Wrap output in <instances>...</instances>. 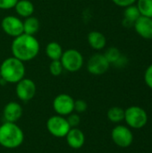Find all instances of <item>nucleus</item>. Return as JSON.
<instances>
[{
	"label": "nucleus",
	"mask_w": 152,
	"mask_h": 153,
	"mask_svg": "<svg viewBox=\"0 0 152 153\" xmlns=\"http://www.w3.org/2000/svg\"><path fill=\"white\" fill-rule=\"evenodd\" d=\"M40 45L33 35L22 33L13 38L11 45L13 56L24 62L33 60L39 53Z\"/></svg>",
	"instance_id": "nucleus-1"
},
{
	"label": "nucleus",
	"mask_w": 152,
	"mask_h": 153,
	"mask_svg": "<svg viewBox=\"0 0 152 153\" xmlns=\"http://www.w3.org/2000/svg\"><path fill=\"white\" fill-rule=\"evenodd\" d=\"M24 141V133L16 123L4 122L0 126V145L13 150L20 147Z\"/></svg>",
	"instance_id": "nucleus-2"
},
{
	"label": "nucleus",
	"mask_w": 152,
	"mask_h": 153,
	"mask_svg": "<svg viewBox=\"0 0 152 153\" xmlns=\"http://www.w3.org/2000/svg\"><path fill=\"white\" fill-rule=\"evenodd\" d=\"M24 63L14 56L7 57L0 65L1 78L7 83H17L25 76Z\"/></svg>",
	"instance_id": "nucleus-3"
},
{
	"label": "nucleus",
	"mask_w": 152,
	"mask_h": 153,
	"mask_svg": "<svg viewBox=\"0 0 152 153\" xmlns=\"http://www.w3.org/2000/svg\"><path fill=\"white\" fill-rule=\"evenodd\" d=\"M128 127L133 129L143 128L148 123L146 110L139 106H131L125 109V119Z\"/></svg>",
	"instance_id": "nucleus-4"
},
{
	"label": "nucleus",
	"mask_w": 152,
	"mask_h": 153,
	"mask_svg": "<svg viewBox=\"0 0 152 153\" xmlns=\"http://www.w3.org/2000/svg\"><path fill=\"white\" fill-rule=\"evenodd\" d=\"M64 70L69 73L78 72L84 64V58L82 53L74 48H69L63 52V55L60 58Z\"/></svg>",
	"instance_id": "nucleus-5"
},
{
	"label": "nucleus",
	"mask_w": 152,
	"mask_h": 153,
	"mask_svg": "<svg viewBox=\"0 0 152 153\" xmlns=\"http://www.w3.org/2000/svg\"><path fill=\"white\" fill-rule=\"evenodd\" d=\"M47 129L48 133L56 138H65L71 129L66 117L59 115L50 117L47 121Z\"/></svg>",
	"instance_id": "nucleus-6"
},
{
	"label": "nucleus",
	"mask_w": 152,
	"mask_h": 153,
	"mask_svg": "<svg viewBox=\"0 0 152 153\" xmlns=\"http://www.w3.org/2000/svg\"><path fill=\"white\" fill-rule=\"evenodd\" d=\"M111 138L116 146L120 148H128L133 142V134L130 127L119 125L112 129Z\"/></svg>",
	"instance_id": "nucleus-7"
},
{
	"label": "nucleus",
	"mask_w": 152,
	"mask_h": 153,
	"mask_svg": "<svg viewBox=\"0 0 152 153\" xmlns=\"http://www.w3.org/2000/svg\"><path fill=\"white\" fill-rule=\"evenodd\" d=\"M52 106L56 115L67 117L73 112L74 100L69 94L61 93L54 99Z\"/></svg>",
	"instance_id": "nucleus-8"
},
{
	"label": "nucleus",
	"mask_w": 152,
	"mask_h": 153,
	"mask_svg": "<svg viewBox=\"0 0 152 153\" xmlns=\"http://www.w3.org/2000/svg\"><path fill=\"white\" fill-rule=\"evenodd\" d=\"M37 92V86L35 82L29 78H23L16 83L15 93L17 98L23 101L27 102L31 100Z\"/></svg>",
	"instance_id": "nucleus-9"
},
{
	"label": "nucleus",
	"mask_w": 152,
	"mask_h": 153,
	"mask_svg": "<svg viewBox=\"0 0 152 153\" xmlns=\"http://www.w3.org/2000/svg\"><path fill=\"white\" fill-rule=\"evenodd\" d=\"M109 67V62L107 60L104 54L100 53L92 55L87 63V70L90 74L93 75H102L108 71Z\"/></svg>",
	"instance_id": "nucleus-10"
},
{
	"label": "nucleus",
	"mask_w": 152,
	"mask_h": 153,
	"mask_svg": "<svg viewBox=\"0 0 152 153\" xmlns=\"http://www.w3.org/2000/svg\"><path fill=\"white\" fill-rule=\"evenodd\" d=\"M1 28L5 34L15 38L23 33V22L17 16L7 15L3 18Z\"/></svg>",
	"instance_id": "nucleus-11"
},
{
	"label": "nucleus",
	"mask_w": 152,
	"mask_h": 153,
	"mask_svg": "<svg viewBox=\"0 0 152 153\" xmlns=\"http://www.w3.org/2000/svg\"><path fill=\"white\" fill-rule=\"evenodd\" d=\"M23 109L20 103L16 101L8 102L3 110V117L4 118V122L16 123L22 117Z\"/></svg>",
	"instance_id": "nucleus-12"
},
{
	"label": "nucleus",
	"mask_w": 152,
	"mask_h": 153,
	"mask_svg": "<svg viewBox=\"0 0 152 153\" xmlns=\"http://www.w3.org/2000/svg\"><path fill=\"white\" fill-rule=\"evenodd\" d=\"M136 33L144 39H152V18L141 15L133 24Z\"/></svg>",
	"instance_id": "nucleus-13"
},
{
	"label": "nucleus",
	"mask_w": 152,
	"mask_h": 153,
	"mask_svg": "<svg viewBox=\"0 0 152 153\" xmlns=\"http://www.w3.org/2000/svg\"><path fill=\"white\" fill-rule=\"evenodd\" d=\"M65 138L68 146L73 150L81 149L85 143V135L78 127L71 128Z\"/></svg>",
	"instance_id": "nucleus-14"
},
{
	"label": "nucleus",
	"mask_w": 152,
	"mask_h": 153,
	"mask_svg": "<svg viewBox=\"0 0 152 153\" xmlns=\"http://www.w3.org/2000/svg\"><path fill=\"white\" fill-rule=\"evenodd\" d=\"M87 40L91 48L95 50H102L107 46L106 36L98 30H92L89 32L87 36Z\"/></svg>",
	"instance_id": "nucleus-15"
},
{
	"label": "nucleus",
	"mask_w": 152,
	"mask_h": 153,
	"mask_svg": "<svg viewBox=\"0 0 152 153\" xmlns=\"http://www.w3.org/2000/svg\"><path fill=\"white\" fill-rule=\"evenodd\" d=\"M16 13L22 18H28L32 16L35 8L34 4L30 0H18L14 6Z\"/></svg>",
	"instance_id": "nucleus-16"
},
{
	"label": "nucleus",
	"mask_w": 152,
	"mask_h": 153,
	"mask_svg": "<svg viewBox=\"0 0 152 153\" xmlns=\"http://www.w3.org/2000/svg\"><path fill=\"white\" fill-rule=\"evenodd\" d=\"M45 52L47 56L52 61V60H60L64 51L61 45L58 42L51 41L47 43V45L46 46Z\"/></svg>",
	"instance_id": "nucleus-17"
},
{
	"label": "nucleus",
	"mask_w": 152,
	"mask_h": 153,
	"mask_svg": "<svg viewBox=\"0 0 152 153\" xmlns=\"http://www.w3.org/2000/svg\"><path fill=\"white\" fill-rule=\"evenodd\" d=\"M39 29V22L34 16L25 18L23 21V33L29 35H35Z\"/></svg>",
	"instance_id": "nucleus-18"
},
{
	"label": "nucleus",
	"mask_w": 152,
	"mask_h": 153,
	"mask_svg": "<svg viewBox=\"0 0 152 153\" xmlns=\"http://www.w3.org/2000/svg\"><path fill=\"white\" fill-rule=\"evenodd\" d=\"M107 117L112 123H120L125 119V109L120 107H112L108 110Z\"/></svg>",
	"instance_id": "nucleus-19"
},
{
	"label": "nucleus",
	"mask_w": 152,
	"mask_h": 153,
	"mask_svg": "<svg viewBox=\"0 0 152 153\" xmlns=\"http://www.w3.org/2000/svg\"><path fill=\"white\" fill-rule=\"evenodd\" d=\"M141 13L136 4H132L125 8L124 10V20L134 24L136 20L141 16Z\"/></svg>",
	"instance_id": "nucleus-20"
},
{
	"label": "nucleus",
	"mask_w": 152,
	"mask_h": 153,
	"mask_svg": "<svg viewBox=\"0 0 152 153\" xmlns=\"http://www.w3.org/2000/svg\"><path fill=\"white\" fill-rule=\"evenodd\" d=\"M135 4L142 15L152 18V0H137Z\"/></svg>",
	"instance_id": "nucleus-21"
},
{
	"label": "nucleus",
	"mask_w": 152,
	"mask_h": 153,
	"mask_svg": "<svg viewBox=\"0 0 152 153\" xmlns=\"http://www.w3.org/2000/svg\"><path fill=\"white\" fill-rule=\"evenodd\" d=\"M121 55H122V53L116 47H110V48H108L105 51V53H104L105 57L107 58V60L109 62L110 65H113L120 57Z\"/></svg>",
	"instance_id": "nucleus-22"
},
{
	"label": "nucleus",
	"mask_w": 152,
	"mask_h": 153,
	"mask_svg": "<svg viewBox=\"0 0 152 153\" xmlns=\"http://www.w3.org/2000/svg\"><path fill=\"white\" fill-rule=\"evenodd\" d=\"M64 67L60 60H52L49 64V72L53 76H59L62 74Z\"/></svg>",
	"instance_id": "nucleus-23"
},
{
	"label": "nucleus",
	"mask_w": 152,
	"mask_h": 153,
	"mask_svg": "<svg viewBox=\"0 0 152 153\" xmlns=\"http://www.w3.org/2000/svg\"><path fill=\"white\" fill-rule=\"evenodd\" d=\"M66 117V120L70 126L71 128H74V127H78V126L81 123V117L79 116V114L77 113H71L70 115H68Z\"/></svg>",
	"instance_id": "nucleus-24"
},
{
	"label": "nucleus",
	"mask_w": 152,
	"mask_h": 153,
	"mask_svg": "<svg viewBox=\"0 0 152 153\" xmlns=\"http://www.w3.org/2000/svg\"><path fill=\"white\" fill-rule=\"evenodd\" d=\"M88 108V104L84 100H74V106H73V111H75L77 114L84 113Z\"/></svg>",
	"instance_id": "nucleus-25"
},
{
	"label": "nucleus",
	"mask_w": 152,
	"mask_h": 153,
	"mask_svg": "<svg viewBox=\"0 0 152 153\" xmlns=\"http://www.w3.org/2000/svg\"><path fill=\"white\" fill-rule=\"evenodd\" d=\"M144 82L145 84L152 90V64H151L144 72Z\"/></svg>",
	"instance_id": "nucleus-26"
},
{
	"label": "nucleus",
	"mask_w": 152,
	"mask_h": 153,
	"mask_svg": "<svg viewBox=\"0 0 152 153\" xmlns=\"http://www.w3.org/2000/svg\"><path fill=\"white\" fill-rule=\"evenodd\" d=\"M18 0H0V9L1 10H10L14 8Z\"/></svg>",
	"instance_id": "nucleus-27"
},
{
	"label": "nucleus",
	"mask_w": 152,
	"mask_h": 153,
	"mask_svg": "<svg viewBox=\"0 0 152 153\" xmlns=\"http://www.w3.org/2000/svg\"><path fill=\"white\" fill-rule=\"evenodd\" d=\"M128 63H129L128 57L126 56H125V55L122 54L120 56V57L113 64V65L115 67H116V68H124V67H125L128 65Z\"/></svg>",
	"instance_id": "nucleus-28"
},
{
	"label": "nucleus",
	"mask_w": 152,
	"mask_h": 153,
	"mask_svg": "<svg viewBox=\"0 0 152 153\" xmlns=\"http://www.w3.org/2000/svg\"><path fill=\"white\" fill-rule=\"evenodd\" d=\"M112 2L119 6V7H123V8H125L129 5H132V4H135L137 0H112Z\"/></svg>",
	"instance_id": "nucleus-29"
},
{
	"label": "nucleus",
	"mask_w": 152,
	"mask_h": 153,
	"mask_svg": "<svg viewBox=\"0 0 152 153\" xmlns=\"http://www.w3.org/2000/svg\"><path fill=\"white\" fill-rule=\"evenodd\" d=\"M0 79H1V75H0Z\"/></svg>",
	"instance_id": "nucleus-30"
}]
</instances>
